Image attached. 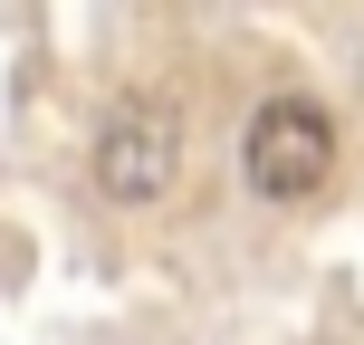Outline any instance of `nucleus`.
Segmentation results:
<instances>
[{
	"label": "nucleus",
	"instance_id": "obj_1",
	"mask_svg": "<svg viewBox=\"0 0 364 345\" xmlns=\"http://www.w3.org/2000/svg\"><path fill=\"white\" fill-rule=\"evenodd\" d=\"M240 182L259 201H316L336 182V115L316 96H269V106L240 125Z\"/></svg>",
	"mask_w": 364,
	"mask_h": 345
},
{
	"label": "nucleus",
	"instance_id": "obj_2",
	"mask_svg": "<svg viewBox=\"0 0 364 345\" xmlns=\"http://www.w3.org/2000/svg\"><path fill=\"white\" fill-rule=\"evenodd\" d=\"M87 173L115 211H154V201L182 182V115L164 96H115L96 115V144H87Z\"/></svg>",
	"mask_w": 364,
	"mask_h": 345
}]
</instances>
